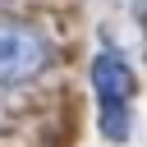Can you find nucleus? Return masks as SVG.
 <instances>
[{
    "label": "nucleus",
    "mask_w": 147,
    "mask_h": 147,
    "mask_svg": "<svg viewBox=\"0 0 147 147\" xmlns=\"http://www.w3.org/2000/svg\"><path fill=\"white\" fill-rule=\"evenodd\" d=\"M55 60V46L51 37L28 23V18H0V83H23V78H37L41 69H51Z\"/></svg>",
    "instance_id": "obj_1"
},
{
    "label": "nucleus",
    "mask_w": 147,
    "mask_h": 147,
    "mask_svg": "<svg viewBox=\"0 0 147 147\" xmlns=\"http://www.w3.org/2000/svg\"><path fill=\"white\" fill-rule=\"evenodd\" d=\"M92 87H96V96H101V133H106L110 142H124V138H129V92H133L129 64H124L115 51L96 55V64H92Z\"/></svg>",
    "instance_id": "obj_2"
}]
</instances>
